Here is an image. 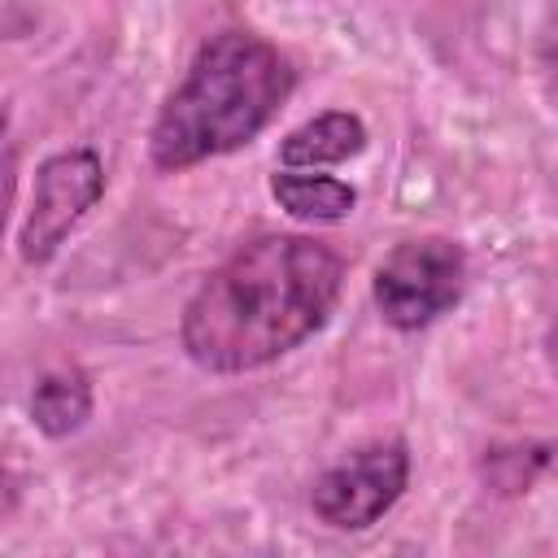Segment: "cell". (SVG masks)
Returning a JSON list of instances; mask_svg holds the SVG:
<instances>
[{"label":"cell","mask_w":558,"mask_h":558,"mask_svg":"<svg viewBox=\"0 0 558 558\" xmlns=\"http://www.w3.org/2000/svg\"><path fill=\"white\" fill-rule=\"evenodd\" d=\"M344 292V257L301 231L235 244L187 296L179 344L209 375L262 371L318 336Z\"/></svg>","instance_id":"6da1fadb"},{"label":"cell","mask_w":558,"mask_h":558,"mask_svg":"<svg viewBox=\"0 0 558 558\" xmlns=\"http://www.w3.org/2000/svg\"><path fill=\"white\" fill-rule=\"evenodd\" d=\"M296 65L257 31L209 35L148 126V161L161 174L196 170L248 148L292 100Z\"/></svg>","instance_id":"7a4b0ae2"},{"label":"cell","mask_w":558,"mask_h":558,"mask_svg":"<svg viewBox=\"0 0 558 558\" xmlns=\"http://www.w3.org/2000/svg\"><path fill=\"white\" fill-rule=\"evenodd\" d=\"M466 292V248L449 235H410L384 253L371 301L392 331H423Z\"/></svg>","instance_id":"3957f363"},{"label":"cell","mask_w":558,"mask_h":558,"mask_svg":"<svg viewBox=\"0 0 558 558\" xmlns=\"http://www.w3.org/2000/svg\"><path fill=\"white\" fill-rule=\"evenodd\" d=\"M410 488V445L401 436H379L344 458H336L310 484V514L331 532L375 527Z\"/></svg>","instance_id":"277c9868"},{"label":"cell","mask_w":558,"mask_h":558,"mask_svg":"<svg viewBox=\"0 0 558 558\" xmlns=\"http://www.w3.org/2000/svg\"><path fill=\"white\" fill-rule=\"evenodd\" d=\"M105 183L109 174L92 144H70L44 157L35 170L22 231H17V257L26 266H48L65 248V240L78 231V222L100 205Z\"/></svg>","instance_id":"5b68a950"},{"label":"cell","mask_w":558,"mask_h":558,"mask_svg":"<svg viewBox=\"0 0 558 558\" xmlns=\"http://www.w3.org/2000/svg\"><path fill=\"white\" fill-rule=\"evenodd\" d=\"M371 131L362 122V113L353 109H327L305 118L301 126H292L279 140V166L283 170H331L344 166L349 157H357L366 148Z\"/></svg>","instance_id":"8992f818"},{"label":"cell","mask_w":558,"mask_h":558,"mask_svg":"<svg viewBox=\"0 0 558 558\" xmlns=\"http://www.w3.org/2000/svg\"><path fill=\"white\" fill-rule=\"evenodd\" d=\"M96 410V392H92V375L78 366H52L35 379L26 414L35 423V432H44L48 440H65L74 432L87 427Z\"/></svg>","instance_id":"52a82bcc"},{"label":"cell","mask_w":558,"mask_h":558,"mask_svg":"<svg viewBox=\"0 0 558 558\" xmlns=\"http://www.w3.org/2000/svg\"><path fill=\"white\" fill-rule=\"evenodd\" d=\"M270 196L288 218L310 227L344 222L357 205V187L349 179H336L323 170H283V166L270 174Z\"/></svg>","instance_id":"ba28073f"},{"label":"cell","mask_w":558,"mask_h":558,"mask_svg":"<svg viewBox=\"0 0 558 558\" xmlns=\"http://www.w3.org/2000/svg\"><path fill=\"white\" fill-rule=\"evenodd\" d=\"M13 201H17V140H13V122H9V109L0 96V235L9 227Z\"/></svg>","instance_id":"9c48e42d"}]
</instances>
